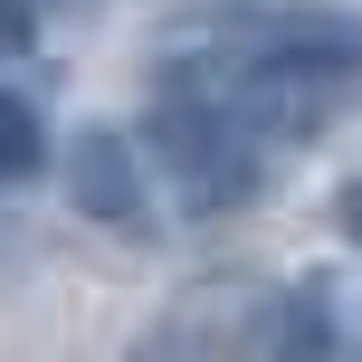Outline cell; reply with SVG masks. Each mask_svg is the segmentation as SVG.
<instances>
[{
	"label": "cell",
	"mask_w": 362,
	"mask_h": 362,
	"mask_svg": "<svg viewBox=\"0 0 362 362\" xmlns=\"http://www.w3.org/2000/svg\"><path fill=\"white\" fill-rule=\"evenodd\" d=\"M144 144H153V163L181 181L191 210H248L257 200V134L238 124V105L219 86H163Z\"/></svg>",
	"instance_id": "7a4b0ae2"
},
{
	"label": "cell",
	"mask_w": 362,
	"mask_h": 362,
	"mask_svg": "<svg viewBox=\"0 0 362 362\" xmlns=\"http://www.w3.org/2000/svg\"><path fill=\"white\" fill-rule=\"evenodd\" d=\"M276 315H286V286H267V276H210V286L163 305V325L134 344V362H267Z\"/></svg>",
	"instance_id": "3957f363"
},
{
	"label": "cell",
	"mask_w": 362,
	"mask_h": 362,
	"mask_svg": "<svg viewBox=\"0 0 362 362\" xmlns=\"http://www.w3.org/2000/svg\"><path fill=\"white\" fill-rule=\"evenodd\" d=\"M334 229H344V248L362 257V181H353V191H344V200H334Z\"/></svg>",
	"instance_id": "52a82bcc"
},
{
	"label": "cell",
	"mask_w": 362,
	"mask_h": 362,
	"mask_svg": "<svg viewBox=\"0 0 362 362\" xmlns=\"http://www.w3.org/2000/svg\"><path fill=\"white\" fill-rule=\"evenodd\" d=\"M38 163H48V124L29 115V95L0 86V181H29Z\"/></svg>",
	"instance_id": "8992f818"
},
{
	"label": "cell",
	"mask_w": 362,
	"mask_h": 362,
	"mask_svg": "<svg viewBox=\"0 0 362 362\" xmlns=\"http://www.w3.org/2000/svg\"><path fill=\"white\" fill-rule=\"evenodd\" d=\"M210 86L238 105V124H248L257 144H325L362 105V19L286 10V19H267V29L229 38V57H219Z\"/></svg>",
	"instance_id": "6da1fadb"
},
{
	"label": "cell",
	"mask_w": 362,
	"mask_h": 362,
	"mask_svg": "<svg viewBox=\"0 0 362 362\" xmlns=\"http://www.w3.org/2000/svg\"><path fill=\"white\" fill-rule=\"evenodd\" d=\"M267 362H362V315H353V296L334 286V276L296 286V296H286V315H276Z\"/></svg>",
	"instance_id": "5b68a950"
},
{
	"label": "cell",
	"mask_w": 362,
	"mask_h": 362,
	"mask_svg": "<svg viewBox=\"0 0 362 362\" xmlns=\"http://www.w3.org/2000/svg\"><path fill=\"white\" fill-rule=\"evenodd\" d=\"M57 181H67V210H86L95 229H115V238L153 229V172H144V144H134V134H115V124H76Z\"/></svg>",
	"instance_id": "277c9868"
}]
</instances>
